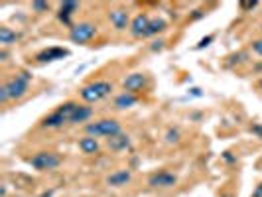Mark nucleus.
I'll return each instance as SVG.
<instances>
[{
	"label": "nucleus",
	"mask_w": 262,
	"mask_h": 197,
	"mask_svg": "<svg viewBox=\"0 0 262 197\" xmlns=\"http://www.w3.org/2000/svg\"><path fill=\"white\" fill-rule=\"evenodd\" d=\"M122 132V126L117 118H101L85 124V134L93 138H113Z\"/></svg>",
	"instance_id": "nucleus-1"
},
{
	"label": "nucleus",
	"mask_w": 262,
	"mask_h": 197,
	"mask_svg": "<svg viewBox=\"0 0 262 197\" xmlns=\"http://www.w3.org/2000/svg\"><path fill=\"white\" fill-rule=\"evenodd\" d=\"M113 93V83L111 81H93V83H87L81 87L79 91V97L85 101V105H93V103H99L102 101L104 97H109Z\"/></svg>",
	"instance_id": "nucleus-2"
},
{
	"label": "nucleus",
	"mask_w": 262,
	"mask_h": 197,
	"mask_svg": "<svg viewBox=\"0 0 262 197\" xmlns=\"http://www.w3.org/2000/svg\"><path fill=\"white\" fill-rule=\"evenodd\" d=\"M28 89H30V83L20 79L18 75H14L12 79L4 81L2 87H0V103L6 105L8 101H18L24 95H28Z\"/></svg>",
	"instance_id": "nucleus-3"
},
{
	"label": "nucleus",
	"mask_w": 262,
	"mask_h": 197,
	"mask_svg": "<svg viewBox=\"0 0 262 197\" xmlns=\"http://www.w3.org/2000/svg\"><path fill=\"white\" fill-rule=\"evenodd\" d=\"M36 172H54L61 166L63 158L58 154V152H51V150H41V152H36L34 156H30L26 160Z\"/></svg>",
	"instance_id": "nucleus-4"
},
{
	"label": "nucleus",
	"mask_w": 262,
	"mask_h": 197,
	"mask_svg": "<svg viewBox=\"0 0 262 197\" xmlns=\"http://www.w3.org/2000/svg\"><path fill=\"white\" fill-rule=\"evenodd\" d=\"M97 32H99L97 24H93V22H79V24H75L69 30V39L73 43H81L83 45V43H89L91 39H95Z\"/></svg>",
	"instance_id": "nucleus-5"
},
{
	"label": "nucleus",
	"mask_w": 262,
	"mask_h": 197,
	"mask_svg": "<svg viewBox=\"0 0 262 197\" xmlns=\"http://www.w3.org/2000/svg\"><path fill=\"white\" fill-rule=\"evenodd\" d=\"M178 183V176L172 174V172H166V170H160V172H154L150 177H148V185L150 187H158V189H170Z\"/></svg>",
	"instance_id": "nucleus-6"
},
{
	"label": "nucleus",
	"mask_w": 262,
	"mask_h": 197,
	"mask_svg": "<svg viewBox=\"0 0 262 197\" xmlns=\"http://www.w3.org/2000/svg\"><path fill=\"white\" fill-rule=\"evenodd\" d=\"M146 85H148V77H146V73H140V71L128 73L122 81V89L126 93H132V95H138L140 91H144Z\"/></svg>",
	"instance_id": "nucleus-7"
},
{
	"label": "nucleus",
	"mask_w": 262,
	"mask_h": 197,
	"mask_svg": "<svg viewBox=\"0 0 262 197\" xmlns=\"http://www.w3.org/2000/svg\"><path fill=\"white\" fill-rule=\"evenodd\" d=\"M109 22H111V26L117 30V32H124L126 28H130V14H128V10H124V8H113V10H109Z\"/></svg>",
	"instance_id": "nucleus-8"
},
{
	"label": "nucleus",
	"mask_w": 262,
	"mask_h": 197,
	"mask_svg": "<svg viewBox=\"0 0 262 197\" xmlns=\"http://www.w3.org/2000/svg\"><path fill=\"white\" fill-rule=\"evenodd\" d=\"M69 56V49L65 47H60V45H51V47H45L36 56V59L40 63H47V61H58V59H63Z\"/></svg>",
	"instance_id": "nucleus-9"
},
{
	"label": "nucleus",
	"mask_w": 262,
	"mask_h": 197,
	"mask_svg": "<svg viewBox=\"0 0 262 197\" xmlns=\"http://www.w3.org/2000/svg\"><path fill=\"white\" fill-rule=\"evenodd\" d=\"M150 16L148 14H144V12H140V14H136L134 18H132V22H130V34H132V38H146V32H148V26H150Z\"/></svg>",
	"instance_id": "nucleus-10"
},
{
	"label": "nucleus",
	"mask_w": 262,
	"mask_h": 197,
	"mask_svg": "<svg viewBox=\"0 0 262 197\" xmlns=\"http://www.w3.org/2000/svg\"><path fill=\"white\" fill-rule=\"evenodd\" d=\"M107 148L111 152H124V150H130L132 148V138L124 132L113 136V138H107Z\"/></svg>",
	"instance_id": "nucleus-11"
},
{
	"label": "nucleus",
	"mask_w": 262,
	"mask_h": 197,
	"mask_svg": "<svg viewBox=\"0 0 262 197\" xmlns=\"http://www.w3.org/2000/svg\"><path fill=\"white\" fill-rule=\"evenodd\" d=\"M63 124H69V120L56 109L54 113H49L47 117H43L41 118V122H40V126L41 128H47V130H56V128H61Z\"/></svg>",
	"instance_id": "nucleus-12"
},
{
	"label": "nucleus",
	"mask_w": 262,
	"mask_h": 197,
	"mask_svg": "<svg viewBox=\"0 0 262 197\" xmlns=\"http://www.w3.org/2000/svg\"><path fill=\"white\" fill-rule=\"evenodd\" d=\"M130 179H132V170H117V172H113L109 177H107V185H111V187H124L126 183H130Z\"/></svg>",
	"instance_id": "nucleus-13"
},
{
	"label": "nucleus",
	"mask_w": 262,
	"mask_h": 197,
	"mask_svg": "<svg viewBox=\"0 0 262 197\" xmlns=\"http://www.w3.org/2000/svg\"><path fill=\"white\" fill-rule=\"evenodd\" d=\"M136 103H138V95H132V93H126V91H122L121 95L115 97V109H119V111L132 109Z\"/></svg>",
	"instance_id": "nucleus-14"
},
{
	"label": "nucleus",
	"mask_w": 262,
	"mask_h": 197,
	"mask_svg": "<svg viewBox=\"0 0 262 197\" xmlns=\"http://www.w3.org/2000/svg\"><path fill=\"white\" fill-rule=\"evenodd\" d=\"M77 144H79V150H81L83 154H87V156H93V154H97V152L101 150L99 140L93 138V136H87V134H85Z\"/></svg>",
	"instance_id": "nucleus-15"
},
{
	"label": "nucleus",
	"mask_w": 262,
	"mask_h": 197,
	"mask_svg": "<svg viewBox=\"0 0 262 197\" xmlns=\"http://www.w3.org/2000/svg\"><path fill=\"white\" fill-rule=\"evenodd\" d=\"M91 117H93V107H89V105H79V107L75 109V113L71 115L69 124H83V122H87Z\"/></svg>",
	"instance_id": "nucleus-16"
},
{
	"label": "nucleus",
	"mask_w": 262,
	"mask_h": 197,
	"mask_svg": "<svg viewBox=\"0 0 262 197\" xmlns=\"http://www.w3.org/2000/svg\"><path fill=\"white\" fill-rule=\"evenodd\" d=\"M166 28H168V22H166L164 18H152V20H150V26H148V32H146V38L158 36V34H162Z\"/></svg>",
	"instance_id": "nucleus-17"
},
{
	"label": "nucleus",
	"mask_w": 262,
	"mask_h": 197,
	"mask_svg": "<svg viewBox=\"0 0 262 197\" xmlns=\"http://www.w3.org/2000/svg\"><path fill=\"white\" fill-rule=\"evenodd\" d=\"M18 38H20V36H18L16 32H12L10 28H6V26L0 28V45H2V47H8V45L16 43Z\"/></svg>",
	"instance_id": "nucleus-18"
},
{
	"label": "nucleus",
	"mask_w": 262,
	"mask_h": 197,
	"mask_svg": "<svg viewBox=\"0 0 262 197\" xmlns=\"http://www.w3.org/2000/svg\"><path fill=\"white\" fill-rule=\"evenodd\" d=\"M164 138H166L168 144H178V142L181 140V130H180L178 126H170V128L166 130Z\"/></svg>",
	"instance_id": "nucleus-19"
},
{
	"label": "nucleus",
	"mask_w": 262,
	"mask_h": 197,
	"mask_svg": "<svg viewBox=\"0 0 262 197\" xmlns=\"http://www.w3.org/2000/svg\"><path fill=\"white\" fill-rule=\"evenodd\" d=\"M79 8H81V4L79 2H71V0H65V2L60 4V10L69 14V16H75V12H79Z\"/></svg>",
	"instance_id": "nucleus-20"
},
{
	"label": "nucleus",
	"mask_w": 262,
	"mask_h": 197,
	"mask_svg": "<svg viewBox=\"0 0 262 197\" xmlns=\"http://www.w3.org/2000/svg\"><path fill=\"white\" fill-rule=\"evenodd\" d=\"M49 10V4L47 2H41V0H34L32 2V12L36 14H45Z\"/></svg>",
	"instance_id": "nucleus-21"
},
{
	"label": "nucleus",
	"mask_w": 262,
	"mask_h": 197,
	"mask_svg": "<svg viewBox=\"0 0 262 197\" xmlns=\"http://www.w3.org/2000/svg\"><path fill=\"white\" fill-rule=\"evenodd\" d=\"M71 18H73V16H69V14H65V12H61V10H58V20H60V22H61V24H63L65 28H69V30H71V28L75 26Z\"/></svg>",
	"instance_id": "nucleus-22"
},
{
	"label": "nucleus",
	"mask_w": 262,
	"mask_h": 197,
	"mask_svg": "<svg viewBox=\"0 0 262 197\" xmlns=\"http://www.w3.org/2000/svg\"><path fill=\"white\" fill-rule=\"evenodd\" d=\"M213 39H215V36H213V34H209V36L201 38V39H199V43L195 45V49H203V47H207V45H209V43H211Z\"/></svg>",
	"instance_id": "nucleus-23"
},
{
	"label": "nucleus",
	"mask_w": 262,
	"mask_h": 197,
	"mask_svg": "<svg viewBox=\"0 0 262 197\" xmlns=\"http://www.w3.org/2000/svg\"><path fill=\"white\" fill-rule=\"evenodd\" d=\"M164 45H166V41L160 38V39H154V41H152L150 49H152V52H162V49H164Z\"/></svg>",
	"instance_id": "nucleus-24"
},
{
	"label": "nucleus",
	"mask_w": 262,
	"mask_h": 197,
	"mask_svg": "<svg viewBox=\"0 0 262 197\" xmlns=\"http://www.w3.org/2000/svg\"><path fill=\"white\" fill-rule=\"evenodd\" d=\"M250 47H252V52H254L256 56L262 58V38H260V39H254V41L250 43Z\"/></svg>",
	"instance_id": "nucleus-25"
},
{
	"label": "nucleus",
	"mask_w": 262,
	"mask_h": 197,
	"mask_svg": "<svg viewBox=\"0 0 262 197\" xmlns=\"http://www.w3.org/2000/svg\"><path fill=\"white\" fill-rule=\"evenodd\" d=\"M256 138H260L262 140V124L260 122H254V124H250V128H248Z\"/></svg>",
	"instance_id": "nucleus-26"
},
{
	"label": "nucleus",
	"mask_w": 262,
	"mask_h": 197,
	"mask_svg": "<svg viewBox=\"0 0 262 197\" xmlns=\"http://www.w3.org/2000/svg\"><path fill=\"white\" fill-rule=\"evenodd\" d=\"M239 6H241L242 12H248V10H254L258 6V2H256V0H252V2H241Z\"/></svg>",
	"instance_id": "nucleus-27"
},
{
	"label": "nucleus",
	"mask_w": 262,
	"mask_h": 197,
	"mask_svg": "<svg viewBox=\"0 0 262 197\" xmlns=\"http://www.w3.org/2000/svg\"><path fill=\"white\" fill-rule=\"evenodd\" d=\"M16 75H18L20 79H24V81H28V83L32 81V73H30V71H26V69H22V71H18Z\"/></svg>",
	"instance_id": "nucleus-28"
},
{
	"label": "nucleus",
	"mask_w": 262,
	"mask_h": 197,
	"mask_svg": "<svg viewBox=\"0 0 262 197\" xmlns=\"http://www.w3.org/2000/svg\"><path fill=\"white\" fill-rule=\"evenodd\" d=\"M223 160H225L227 164H233V162H237V158H235V156H231V152H225V154H223Z\"/></svg>",
	"instance_id": "nucleus-29"
},
{
	"label": "nucleus",
	"mask_w": 262,
	"mask_h": 197,
	"mask_svg": "<svg viewBox=\"0 0 262 197\" xmlns=\"http://www.w3.org/2000/svg\"><path fill=\"white\" fill-rule=\"evenodd\" d=\"M252 197H262V183H258V185H256V189H254Z\"/></svg>",
	"instance_id": "nucleus-30"
},
{
	"label": "nucleus",
	"mask_w": 262,
	"mask_h": 197,
	"mask_svg": "<svg viewBox=\"0 0 262 197\" xmlns=\"http://www.w3.org/2000/svg\"><path fill=\"white\" fill-rule=\"evenodd\" d=\"M8 59V52H6V47H2V52H0V61H6Z\"/></svg>",
	"instance_id": "nucleus-31"
},
{
	"label": "nucleus",
	"mask_w": 262,
	"mask_h": 197,
	"mask_svg": "<svg viewBox=\"0 0 262 197\" xmlns=\"http://www.w3.org/2000/svg\"><path fill=\"white\" fill-rule=\"evenodd\" d=\"M40 197H54V189H49V191H43Z\"/></svg>",
	"instance_id": "nucleus-32"
},
{
	"label": "nucleus",
	"mask_w": 262,
	"mask_h": 197,
	"mask_svg": "<svg viewBox=\"0 0 262 197\" xmlns=\"http://www.w3.org/2000/svg\"><path fill=\"white\" fill-rule=\"evenodd\" d=\"M258 89H260V91H262V79H260V81H258Z\"/></svg>",
	"instance_id": "nucleus-33"
}]
</instances>
